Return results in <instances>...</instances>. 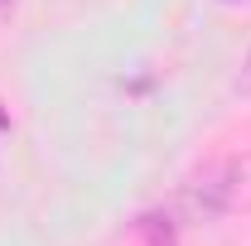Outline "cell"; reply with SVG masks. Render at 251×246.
<instances>
[{"instance_id": "6da1fadb", "label": "cell", "mask_w": 251, "mask_h": 246, "mask_svg": "<svg viewBox=\"0 0 251 246\" xmlns=\"http://www.w3.org/2000/svg\"><path fill=\"white\" fill-rule=\"evenodd\" d=\"M232 198H237V159H222V164H208V169L184 188V213L193 217V222H208V217L227 213Z\"/></svg>"}, {"instance_id": "3957f363", "label": "cell", "mask_w": 251, "mask_h": 246, "mask_svg": "<svg viewBox=\"0 0 251 246\" xmlns=\"http://www.w3.org/2000/svg\"><path fill=\"white\" fill-rule=\"evenodd\" d=\"M15 5H20V0H0V20H10V15H15Z\"/></svg>"}, {"instance_id": "7a4b0ae2", "label": "cell", "mask_w": 251, "mask_h": 246, "mask_svg": "<svg viewBox=\"0 0 251 246\" xmlns=\"http://www.w3.org/2000/svg\"><path fill=\"white\" fill-rule=\"evenodd\" d=\"M237 92H242V97H251V58L242 63V73H237Z\"/></svg>"}]
</instances>
